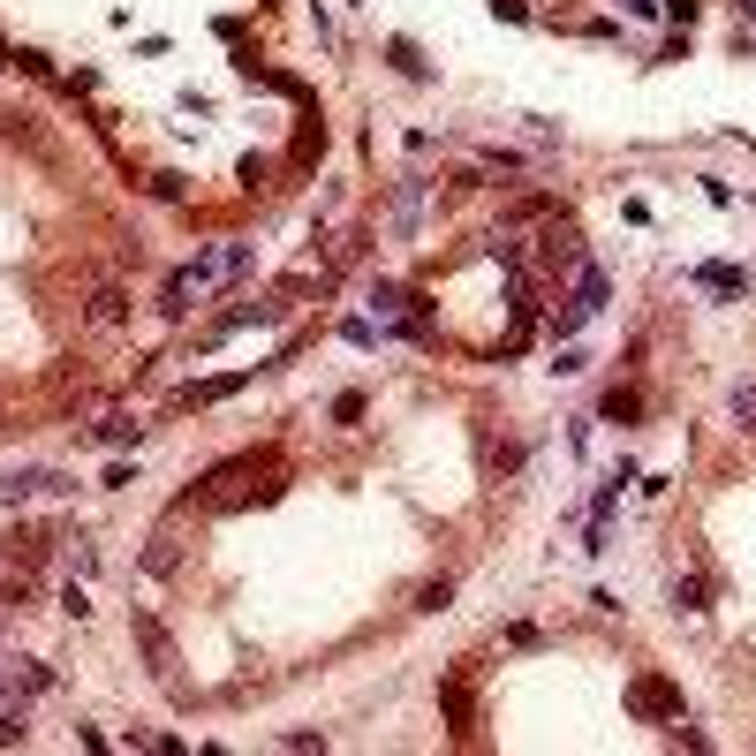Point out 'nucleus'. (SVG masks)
I'll return each instance as SVG.
<instances>
[{
    "mask_svg": "<svg viewBox=\"0 0 756 756\" xmlns=\"http://www.w3.org/2000/svg\"><path fill=\"white\" fill-rule=\"evenodd\" d=\"M242 265H250V242H220V250H205V258H189L182 273L159 288V310H167V318H189V310L205 303L220 280H235Z\"/></svg>",
    "mask_w": 756,
    "mask_h": 756,
    "instance_id": "nucleus-1",
    "label": "nucleus"
},
{
    "mask_svg": "<svg viewBox=\"0 0 756 756\" xmlns=\"http://www.w3.org/2000/svg\"><path fill=\"white\" fill-rule=\"evenodd\" d=\"M129 636H137V651H144V666H152V681L182 688V651H174V636L159 628V613H129Z\"/></svg>",
    "mask_w": 756,
    "mask_h": 756,
    "instance_id": "nucleus-2",
    "label": "nucleus"
},
{
    "mask_svg": "<svg viewBox=\"0 0 756 756\" xmlns=\"http://www.w3.org/2000/svg\"><path fill=\"white\" fill-rule=\"evenodd\" d=\"M76 484L61 477V469H8V477H0V499H8V507H31V499H69Z\"/></svg>",
    "mask_w": 756,
    "mask_h": 756,
    "instance_id": "nucleus-3",
    "label": "nucleus"
},
{
    "mask_svg": "<svg viewBox=\"0 0 756 756\" xmlns=\"http://www.w3.org/2000/svg\"><path fill=\"white\" fill-rule=\"evenodd\" d=\"M636 711H643V719H666V711L681 719V696H673L666 681H636Z\"/></svg>",
    "mask_w": 756,
    "mask_h": 756,
    "instance_id": "nucleus-4",
    "label": "nucleus"
},
{
    "mask_svg": "<svg viewBox=\"0 0 756 756\" xmlns=\"http://www.w3.org/2000/svg\"><path fill=\"white\" fill-rule=\"evenodd\" d=\"M696 288H711V295H749V273H741V265H696Z\"/></svg>",
    "mask_w": 756,
    "mask_h": 756,
    "instance_id": "nucleus-5",
    "label": "nucleus"
},
{
    "mask_svg": "<svg viewBox=\"0 0 756 756\" xmlns=\"http://www.w3.org/2000/svg\"><path fill=\"white\" fill-rule=\"evenodd\" d=\"M84 318H91V326H121V318H129V295H121V288H99L84 303Z\"/></svg>",
    "mask_w": 756,
    "mask_h": 756,
    "instance_id": "nucleus-6",
    "label": "nucleus"
},
{
    "mask_svg": "<svg viewBox=\"0 0 756 756\" xmlns=\"http://www.w3.org/2000/svg\"><path fill=\"white\" fill-rule=\"evenodd\" d=\"M91 439H99V447H137V439H144V424H129V416H106V424L91 431Z\"/></svg>",
    "mask_w": 756,
    "mask_h": 756,
    "instance_id": "nucleus-7",
    "label": "nucleus"
},
{
    "mask_svg": "<svg viewBox=\"0 0 756 756\" xmlns=\"http://www.w3.org/2000/svg\"><path fill=\"white\" fill-rule=\"evenodd\" d=\"M144 567H152V575H174V567H182V545L159 530V537H152V552H144Z\"/></svg>",
    "mask_w": 756,
    "mask_h": 756,
    "instance_id": "nucleus-8",
    "label": "nucleus"
},
{
    "mask_svg": "<svg viewBox=\"0 0 756 756\" xmlns=\"http://www.w3.org/2000/svg\"><path fill=\"white\" fill-rule=\"evenodd\" d=\"M61 545H69V567H76V575H91V567H99V545H91V537H61Z\"/></svg>",
    "mask_w": 756,
    "mask_h": 756,
    "instance_id": "nucleus-9",
    "label": "nucleus"
},
{
    "mask_svg": "<svg viewBox=\"0 0 756 756\" xmlns=\"http://www.w3.org/2000/svg\"><path fill=\"white\" fill-rule=\"evenodd\" d=\"M61 613H69V620H91V590L84 583H61Z\"/></svg>",
    "mask_w": 756,
    "mask_h": 756,
    "instance_id": "nucleus-10",
    "label": "nucleus"
},
{
    "mask_svg": "<svg viewBox=\"0 0 756 756\" xmlns=\"http://www.w3.org/2000/svg\"><path fill=\"white\" fill-rule=\"evenodd\" d=\"M454 598V583H447V575H439V583H424V590H416V613H439V605H447Z\"/></svg>",
    "mask_w": 756,
    "mask_h": 756,
    "instance_id": "nucleus-11",
    "label": "nucleus"
},
{
    "mask_svg": "<svg viewBox=\"0 0 756 756\" xmlns=\"http://www.w3.org/2000/svg\"><path fill=\"white\" fill-rule=\"evenodd\" d=\"M734 424L756 431V386H734Z\"/></svg>",
    "mask_w": 756,
    "mask_h": 756,
    "instance_id": "nucleus-12",
    "label": "nucleus"
},
{
    "mask_svg": "<svg viewBox=\"0 0 756 756\" xmlns=\"http://www.w3.org/2000/svg\"><path fill=\"white\" fill-rule=\"evenodd\" d=\"M673 605H681V613H704V583H696V575H688V583H673Z\"/></svg>",
    "mask_w": 756,
    "mask_h": 756,
    "instance_id": "nucleus-13",
    "label": "nucleus"
},
{
    "mask_svg": "<svg viewBox=\"0 0 756 756\" xmlns=\"http://www.w3.org/2000/svg\"><path fill=\"white\" fill-rule=\"evenodd\" d=\"M643 409V401L636 394H620V386H613V394H605V416H620V424H628V416H636Z\"/></svg>",
    "mask_w": 756,
    "mask_h": 756,
    "instance_id": "nucleus-14",
    "label": "nucleus"
},
{
    "mask_svg": "<svg viewBox=\"0 0 756 756\" xmlns=\"http://www.w3.org/2000/svg\"><path fill=\"white\" fill-rule=\"evenodd\" d=\"M658 8H666L673 23H688V16H696V0H658Z\"/></svg>",
    "mask_w": 756,
    "mask_h": 756,
    "instance_id": "nucleus-15",
    "label": "nucleus"
},
{
    "mask_svg": "<svg viewBox=\"0 0 756 756\" xmlns=\"http://www.w3.org/2000/svg\"><path fill=\"white\" fill-rule=\"evenodd\" d=\"M620 8H628V16H658V0H620Z\"/></svg>",
    "mask_w": 756,
    "mask_h": 756,
    "instance_id": "nucleus-16",
    "label": "nucleus"
},
{
    "mask_svg": "<svg viewBox=\"0 0 756 756\" xmlns=\"http://www.w3.org/2000/svg\"><path fill=\"white\" fill-rule=\"evenodd\" d=\"M492 8H499V16H507V23H522V0H492Z\"/></svg>",
    "mask_w": 756,
    "mask_h": 756,
    "instance_id": "nucleus-17",
    "label": "nucleus"
}]
</instances>
